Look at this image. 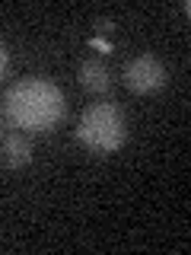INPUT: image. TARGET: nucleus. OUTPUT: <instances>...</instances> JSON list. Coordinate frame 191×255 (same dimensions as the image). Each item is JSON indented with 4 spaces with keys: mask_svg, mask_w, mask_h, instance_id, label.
<instances>
[{
    "mask_svg": "<svg viewBox=\"0 0 191 255\" xmlns=\"http://www.w3.org/2000/svg\"><path fill=\"white\" fill-rule=\"evenodd\" d=\"M3 70H6V48L0 45V74H3Z\"/></svg>",
    "mask_w": 191,
    "mask_h": 255,
    "instance_id": "obj_6",
    "label": "nucleus"
},
{
    "mask_svg": "<svg viewBox=\"0 0 191 255\" xmlns=\"http://www.w3.org/2000/svg\"><path fill=\"white\" fill-rule=\"evenodd\" d=\"M127 137L124 115L111 102H93L90 109L80 115L77 125V140L93 153H115Z\"/></svg>",
    "mask_w": 191,
    "mask_h": 255,
    "instance_id": "obj_2",
    "label": "nucleus"
},
{
    "mask_svg": "<svg viewBox=\"0 0 191 255\" xmlns=\"http://www.w3.org/2000/svg\"><path fill=\"white\" fill-rule=\"evenodd\" d=\"M166 80H169L166 64L159 58H153V54H137V58L127 61V67H124V83H127V90L137 93V96L159 93L166 86Z\"/></svg>",
    "mask_w": 191,
    "mask_h": 255,
    "instance_id": "obj_3",
    "label": "nucleus"
},
{
    "mask_svg": "<svg viewBox=\"0 0 191 255\" xmlns=\"http://www.w3.org/2000/svg\"><path fill=\"white\" fill-rule=\"evenodd\" d=\"M0 159L10 169H22V166L32 159V143L26 140V134H6L3 147H0Z\"/></svg>",
    "mask_w": 191,
    "mask_h": 255,
    "instance_id": "obj_5",
    "label": "nucleus"
},
{
    "mask_svg": "<svg viewBox=\"0 0 191 255\" xmlns=\"http://www.w3.org/2000/svg\"><path fill=\"white\" fill-rule=\"evenodd\" d=\"M80 86L93 96H105L111 90V74H108V64L102 58H90L80 64Z\"/></svg>",
    "mask_w": 191,
    "mask_h": 255,
    "instance_id": "obj_4",
    "label": "nucleus"
},
{
    "mask_svg": "<svg viewBox=\"0 0 191 255\" xmlns=\"http://www.w3.org/2000/svg\"><path fill=\"white\" fill-rule=\"evenodd\" d=\"M64 115H67V99L51 80H19L3 96V118L22 131H54Z\"/></svg>",
    "mask_w": 191,
    "mask_h": 255,
    "instance_id": "obj_1",
    "label": "nucleus"
}]
</instances>
